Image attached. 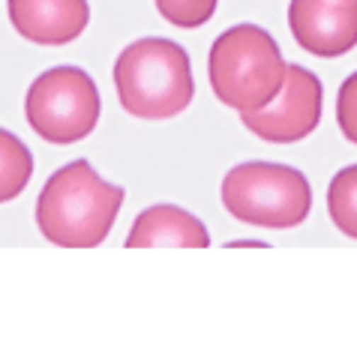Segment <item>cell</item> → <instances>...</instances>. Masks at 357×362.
Here are the masks:
<instances>
[{
	"instance_id": "4",
	"label": "cell",
	"mask_w": 357,
	"mask_h": 362,
	"mask_svg": "<svg viewBox=\"0 0 357 362\" xmlns=\"http://www.w3.org/2000/svg\"><path fill=\"white\" fill-rule=\"evenodd\" d=\"M222 204L244 225L288 230L306 222L312 210V189L310 180L291 165L244 162L225 174Z\"/></svg>"
},
{
	"instance_id": "5",
	"label": "cell",
	"mask_w": 357,
	"mask_h": 362,
	"mask_svg": "<svg viewBox=\"0 0 357 362\" xmlns=\"http://www.w3.org/2000/svg\"><path fill=\"white\" fill-rule=\"evenodd\" d=\"M96 81L79 66H55L42 72L24 99V114L36 135L48 144H79L99 123Z\"/></svg>"
},
{
	"instance_id": "1",
	"label": "cell",
	"mask_w": 357,
	"mask_h": 362,
	"mask_svg": "<svg viewBox=\"0 0 357 362\" xmlns=\"http://www.w3.org/2000/svg\"><path fill=\"white\" fill-rule=\"evenodd\" d=\"M126 192L106 183L87 159L57 168L36 198V228L60 249H94L111 234Z\"/></svg>"
},
{
	"instance_id": "6",
	"label": "cell",
	"mask_w": 357,
	"mask_h": 362,
	"mask_svg": "<svg viewBox=\"0 0 357 362\" xmlns=\"http://www.w3.org/2000/svg\"><path fill=\"white\" fill-rule=\"evenodd\" d=\"M322 78L300 63H288L283 90L264 108L240 114V123L267 144H298V141L310 138L322 123Z\"/></svg>"
},
{
	"instance_id": "8",
	"label": "cell",
	"mask_w": 357,
	"mask_h": 362,
	"mask_svg": "<svg viewBox=\"0 0 357 362\" xmlns=\"http://www.w3.org/2000/svg\"><path fill=\"white\" fill-rule=\"evenodd\" d=\"M12 30L36 45H67L91 21L87 0H6Z\"/></svg>"
},
{
	"instance_id": "13",
	"label": "cell",
	"mask_w": 357,
	"mask_h": 362,
	"mask_svg": "<svg viewBox=\"0 0 357 362\" xmlns=\"http://www.w3.org/2000/svg\"><path fill=\"white\" fill-rule=\"evenodd\" d=\"M336 123L351 144H357V72L342 81L336 93Z\"/></svg>"
},
{
	"instance_id": "12",
	"label": "cell",
	"mask_w": 357,
	"mask_h": 362,
	"mask_svg": "<svg viewBox=\"0 0 357 362\" xmlns=\"http://www.w3.org/2000/svg\"><path fill=\"white\" fill-rule=\"evenodd\" d=\"M159 16L183 30H196L208 24L216 12V0H153Z\"/></svg>"
},
{
	"instance_id": "10",
	"label": "cell",
	"mask_w": 357,
	"mask_h": 362,
	"mask_svg": "<svg viewBox=\"0 0 357 362\" xmlns=\"http://www.w3.org/2000/svg\"><path fill=\"white\" fill-rule=\"evenodd\" d=\"M30 174H33V153L28 150V144L18 135L0 129V204L18 198L28 189Z\"/></svg>"
},
{
	"instance_id": "3",
	"label": "cell",
	"mask_w": 357,
	"mask_h": 362,
	"mask_svg": "<svg viewBox=\"0 0 357 362\" xmlns=\"http://www.w3.org/2000/svg\"><path fill=\"white\" fill-rule=\"evenodd\" d=\"M285 69L288 63L276 40L259 24H237L210 45V87L216 99L237 114L264 108L283 90Z\"/></svg>"
},
{
	"instance_id": "2",
	"label": "cell",
	"mask_w": 357,
	"mask_h": 362,
	"mask_svg": "<svg viewBox=\"0 0 357 362\" xmlns=\"http://www.w3.org/2000/svg\"><path fill=\"white\" fill-rule=\"evenodd\" d=\"M114 87L126 114L138 120H171L193 102V63L183 45L144 36L118 54Z\"/></svg>"
},
{
	"instance_id": "11",
	"label": "cell",
	"mask_w": 357,
	"mask_h": 362,
	"mask_svg": "<svg viewBox=\"0 0 357 362\" xmlns=\"http://www.w3.org/2000/svg\"><path fill=\"white\" fill-rule=\"evenodd\" d=\"M327 213L339 234L357 240V165H348L327 186Z\"/></svg>"
},
{
	"instance_id": "7",
	"label": "cell",
	"mask_w": 357,
	"mask_h": 362,
	"mask_svg": "<svg viewBox=\"0 0 357 362\" xmlns=\"http://www.w3.org/2000/svg\"><path fill=\"white\" fill-rule=\"evenodd\" d=\"M288 28L315 57H342L357 45V0H291Z\"/></svg>"
},
{
	"instance_id": "9",
	"label": "cell",
	"mask_w": 357,
	"mask_h": 362,
	"mask_svg": "<svg viewBox=\"0 0 357 362\" xmlns=\"http://www.w3.org/2000/svg\"><path fill=\"white\" fill-rule=\"evenodd\" d=\"M130 249H147V245H183V249H208L210 234L204 222L193 213L174 204H157L138 213L135 225L126 234Z\"/></svg>"
},
{
	"instance_id": "14",
	"label": "cell",
	"mask_w": 357,
	"mask_h": 362,
	"mask_svg": "<svg viewBox=\"0 0 357 362\" xmlns=\"http://www.w3.org/2000/svg\"><path fill=\"white\" fill-rule=\"evenodd\" d=\"M232 249H246V245H255V249H261V245H267V243H261V240H237V243H228Z\"/></svg>"
}]
</instances>
